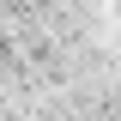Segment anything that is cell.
<instances>
[{"label":"cell","mask_w":121,"mask_h":121,"mask_svg":"<svg viewBox=\"0 0 121 121\" xmlns=\"http://www.w3.org/2000/svg\"><path fill=\"white\" fill-rule=\"evenodd\" d=\"M0 67H12V43H6V36H0Z\"/></svg>","instance_id":"1"}]
</instances>
